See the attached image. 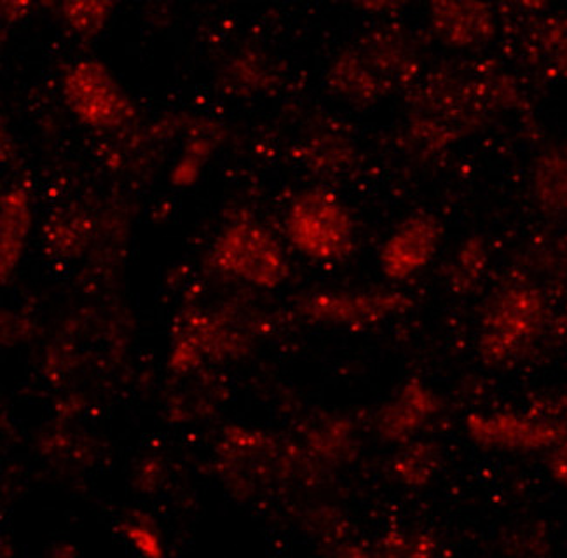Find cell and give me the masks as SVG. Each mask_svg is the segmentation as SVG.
I'll return each instance as SVG.
<instances>
[{"label":"cell","mask_w":567,"mask_h":558,"mask_svg":"<svg viewBox=\"0 0 567 558\" xmlns=\"http://www.w3.org/2000/svg\"><path fill=\"white\" fill-rule=\"evenodd\" d=\"M547 321V299L538 287L526 281L505 285L482 312L478 354L485 365H512L538 344Z\"/></svg>","instance_id":"1"},{"label":"cell","mask_w":567,"mask_h":558,"mask_svg":"<svg viewBox=\"0 0 567 558\" xmlns=\"http://www.w3.org/2000/svg\"><path fill=\"white\" fill-rule=\"evenodd\" d=\"M463 75H440L415 100L409 133L427 153L447 148L478 120V99Z\"/></svg>","instance_id":"2"},{"label":"cell","mask_w":567,"mask_h":558,"mask_svg":"<svg viewBox=\"0 0 567 558\" xmlns=\"http://www.w3.org/2000/svg\"><path fill=\"white\" fill-rule=\"evenodd\" d=\"M287 236L311 260L333 262L353 250L354 223L338 197L327 190L300 193L288 208Z\"/></svg>","instance_id":"3"},{"label":"cell","mask_w":567,"mask_h":558,"mask_svg":"<svg viewBox=\"0 0 567 558\" xmlns=\"http://www.w3.org/2000/svg\"><path fill=\"white\" fill-rule=\"evenodd\" d=\"M212 260L218 271L251 287L275 290L288 278V260L278 239L251 223L227 226L215 241Z\"/></svg>","instance_id":"4"},{"label":"cell","mask_w":567,"mask_h":558,"mask_svg":"<svg viewBox=\"0 0 567 558\" xmlns=\"http://www.w3.org/2000/svg\"><path fill=\"white\" fill-rule=\"evenodd\" d=\"M63 96L78 121L95 130H117L135 117L132 99L99 60H81L66 70Z\"/></svg>","instance_id":"5"},{"label":"cell","mask_w":567,"mask_h":558,"mask_svg":"<svg viewBox=\"0 0 567 558\" xmlns=\"http://www.w3.org/2000/svg\"><path fill=\"white\" fill-rule=\"evenodd\" d=\"M465 430L477 447L512 454L548 452L567 438L566 424L536 412H472L466 417Z\"/></svg>","instance_id":"6"},{"label":"cell","mask_w":567,"mask_h":558,"mask_svg":"<svg viewBox=\"0 0 567 558\" xmlns=\"http://www.w3.org/2000/svg\"><path fill=\"white\" fill-rule=\"evenodd\" d=\"M412 300L395 290H360V292H315L300 297L296 309L312 323L363 329L408 311Z\"/></svg>","instance_id":"7"},{"label":"cell","mask_w":567,"mask_h":558,"mask_svg":"<svg viewBox=\"0 0 567 558\" xmlns=\"http://www.w3.org/2000/svg\"><path fill=\"white\" fill-rule=\"evenodd\" d=\"M251 339V330L239 329L229 318L193 312L178 324L169 366L185 374L198 369L205 360L239 356L247 353Z\"/></svg>","instance_id":"8"},{"label":"cell","mask_w":567,"mask_h":558,"mask_svg":"<svg viewBox=\"0 0 567 558\" xmlns=\"http://www.w3.org/2000/svg\"><path fill=\"white\" fill-rule=\"evenodd\" d=\"M442 235L444 227L433 215L421 211L405 218L391 232L379 254L384 276L393 281H405L420 275L439 251Z\"/></svg>","instance_id":"9"},{"label":"cell","mask_w":567,"mask_h":558,"mask_svg":"<svg viewBox=\"0 0 567 558\" xmlns=\"http://www.w3.org/2000/svg\"><path fill=\"white\" fill-rule=\"evenodd\" d=\"M442 399L430 384L411 379L375 414V432L388 444H409L439 417Z\"/></svg>","instance_id":"10"},{"label":"cell","mask_w":567,"mask_h":558,"mask_svg":"<svg viewBox=\"0 0 567 558\" xmlns=\"http://www.w3.org/2000/svg\"><path fill=\"white\" fill-rule=\"evenodd\" d=\"M430 25L436 38L456 50H477L496 32V17L482 2L444 0L430 6Z\"/></svg>","instance_id":"11"},{"label":"cell","mask_w":567,"mask_h":558,"mask_svg":"<svg viewBox=\"0 0 567 558\" xmlns=\"http://www.w3.org/2000/svg\"><path fill=\"white\" fill-rule=\"evenodd\" d=\"M32 202L23 187L6 190L0 199V275L2 283L17 271L32 230Z\"/></svg>","instance_id":"12"},{"label":"cell","mask_w":567,"mask_h":558,"mask_svg":"<svg viewBox=\"0 0 567 558\" xmlns=\"http://www.w3.org/2000/svg\"><path fill=\"white\" fill-rule=\"evenodd\" d=\"M329 83L336 93L358 105L374 103L390 90L360 48L346 50L336 58L329 70Z\"/></svg>","instance_id":"13"},{"label":"cell","mask_w":567,"mask_h":558,"mask_svg":"<svg viewBox=\"0 0 567 558\" xmlns=\"http://www.w3.org/2000/svg\"><path fill=\"white\" fill-rule=\"evenodd\" d=\"M533 196L545 214H567V144L547 148L536 161Z\"/></svg>","instance_id":"14"},{"label":"cell","mask_w":567,"mask_h":558,"mask_svg":"<svg viewBox=\"0 0 567 558\" xmlns=\"http://www.w3.org/2000/svg\"><path fill=\"white\" fill-rule=\"evenodd\" d=\"M306 448L311 456L327 463L350 459L357 451V433L346 417L317 418L305 432Z\"/></svg>","instance_id":"15"},{"label":"cell","mask_w":567,"mask_h":558,"mask_svg":"<svg viewBox=\"0 0 567 558\" xmlns=\"http://www.w3.org/2000/svg\"><path fill=\"white\" fill-rule=\"evenodd\" d=\"M442 452L430 440L415 438L403 444L391 463L396 480L405 487L423 488L439 473Z\"/></svg>","instance_id":"16"},{"label":"cell","mask_w":567,"mask_h":558,"mask_svg":"<svg viewBox=\"0 0 567 558\" xmlns=\"http://www.w3.org/2000/svg\"><path fill=\"white\" fill-rule=\"evenodd\" d=\"M489 266V248L484 239L468 238L453 255L447 266V283L460 296L473 292L481 285Z\"/></svg>","instance_id":"17"},{"label":"cell","mask_w":567,"mask_h":558,"mask_svg":"<svg viewBox=\"0 0 567 558\" xmlns=\"http://www.w3.org/2000/svg\"><path fill=\"white\" fill-rule=\"evenodd\" d=\"M114 4L103 0H75L60 4V14L72 32L79 38H96L111 18Z\"/></svg>","instance_id":"18"},{"label":"cell","mask_w":567,"mask_h":558,"mask_svg":"<svg viewBox=\"0 0 567 558\" xmlns=\"http://www.w3.org/2000/svg\"><path fill=\"white\" fill-rule=\"evenodd\" d=\"M375 558H439V542L423 530H395L381 541Z\"/></svg>","instance_id":"19"},{"label":"cell","mask_w":567,"mask_h":558,"mask_svg":"<svg viewBox=\"0 0 567 558\" xmlns=\"http://www.w3.org/2000/svg\"><path fill=\"white\" fill-rule=\"evenodd\" d=\"M90 220L84 215H65V217L50 220V230L45 239L58 254L69 257L84 250L90 241Z\"/></svg>","instance_id":"20"},{"label":"cell","mask_w":567,"mask_h":558,"mask_svg":"<svg viewBox=\"0 0 567 558\" xmlns=\"http://www.w3.org/2000/svg\"><path fill=\"white\" fill-rule=\"evenodd\" d=\"M268 58L259 53H243L236 58L230 65V74H233V83L236 87L243 90V93H251V91H260L264 87L271 86L275 81V72Z\"/></svg>","instance_id":"21"},{"label":"cell","mask_w":567,"mask_h":558,"mask_svg":"<svg viewBox=\"0 0 567 558\" xmlns=\"http://www.w3.org/2000/svg\"><path fill=\"white\" fill-rule=\"evenodd\" d=\"M124 534L142 557L165 558V546H163L159 530L156 529L153 521H148L147 517L138 515L128 524H124Z\"/></svg>","instance_id":"22"},{"label":"cell","mask_w":567,"mask_h":558,"mask_svg":"<svg viewBox=\"0 0 567 558\" xmlns=\"http://www.w3.org/2000/svg\"><path fill=\"white\" fill-rule=\"evenodd\" d=\"M214 151V142L210 138H196L190 142L178 165L173 169L172 180L177 185L193 184L199 177L203 163L208 159Z\"/></svg>","instance_id":"23"},{"label":"cell","mask_w":567,"mask_h":558,"mask_svg":"<svg viewBox=\"0 0 567 558\" xmlns=\"http://www.w3.org/2000/svg\"><path fill=\"white\" fill-rule=\"evenodd\" d=\"M548 54L554 60L555 66L567 75V20L557 21L550 27L545 39Z\"/></svg>","instance_id":"24"},{"label":"cell","mask_w":567,"mask_h":558,"mask_svg":"<svg viewBox=\"0 0 567 558\" xmlns=\"http://www.w3.org/2000/svg\"><path fill=\"white\" fill-rule=\"evenodd\" d=\"M547 468L554 482L567 488V438L548 451Z\"/></svg>","instance_id":"25"},{"label":"cell","mask_w":567,"mask_h":558,"mask_svg":"<svg viewBox=\"0 0 567 558\" xmlns=\"http://www.w3.org/2000/svg\"><path fill=\"white\" fill-rule=\"evenodd\" d=\"M336 558H375V554H370V551L362 548V546L348 545L338 551Z\"/></svg>","instance_id":"26"}]
</instances>
